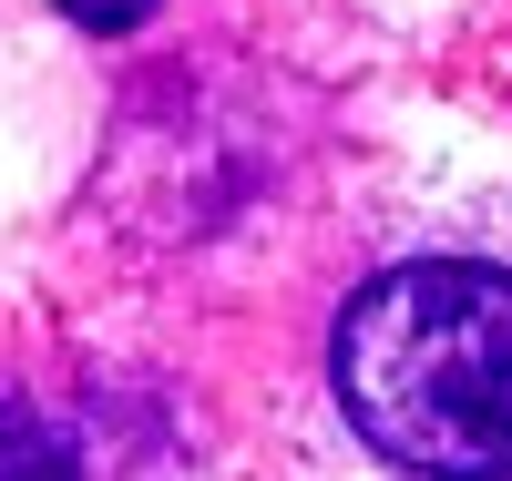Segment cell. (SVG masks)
Wrapping results in <instances>:
<instances>
[{
	"label": "cell",
	"instance_id": "cell-1",
	"mask_svg": "<svg viewBox=\"0 0 512 481\" xmlns=\"http://www.w3.org/2000/svg\"><path fill=\"white\" fill-rule=\"evenodd\" d=\"M349 430L420 481H512V277L420 256L349 297L328 338Z\"/></svg>",
	"mask_w": 512,
	"mask_h": 481
},
{
	"label": "cell",
	"instance_id": "cell-2",
	"mask_svg": "<svg viewBox=\"0 0 512 481\" xmlns=\"http://www.w3.org/2000/svg\"><path fill=\"white\" fill-rule=\"evenodd\" d=\"M11 481H62V451L52 441H41V430L11 410Z\"/></svg>",
	"mask_w": 512,
	"mask_h": 481
},
{
	"label": "cell",
	"instance_id": "cell-3",
	"mask_svg": "<svg viewBox=\"0 0 512 481\" xmlns=\"http://www.w3.org/2000/svg\"><path fill=\"white\" fill-rule=\"evenodd\" d=\"M62 11H72L82 31H134V21L154 11V0H62Z\"/></svg>",
	"mask_w": 512,
	"mask_h": 481
}]
</instances>
